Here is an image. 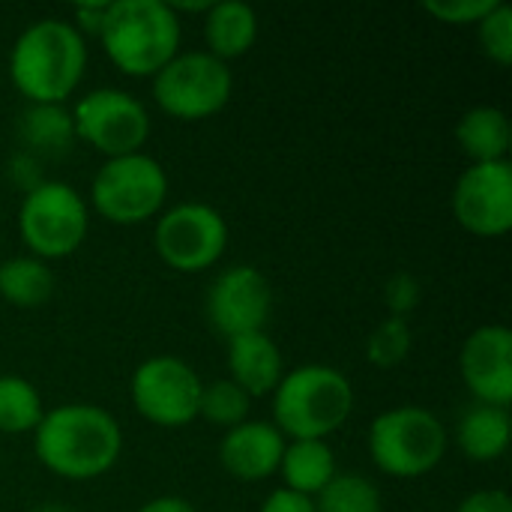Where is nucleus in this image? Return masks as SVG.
I'll use <instances>...</instances> for the list:
<instances>
[{
  "mask_svg": "<svg viewBox=\"0 0 512 512\" xmlns=\"http://www.w3.org/2000/svg\"><path fill=\"white\" fill-rule=\"evenodd\" d=\"M33 453L54 477L87 483L117 465L123 453V429L99 405L66 402L45 411L33 429Z\"/></svg>",
  "mask_w": 512,
  "mask_h": 512,
  "instance_id": "1",
  "label": "nucleus"
},
{
  "mask_svg": "<svg viewBox=\"0 0 512 512\" xmlns=\"http://www.w3.org/2000/svg\"><path fill=\"white\" fill-rule=\"evenodd\" d=\"M87 72V39L66 18L27 24L9 48V78L27 105H63Z\"/></svg>",
  "mask_w": 512,
  "mask_h": 512,
  "instance_id": "2",
  "label": "nucleus"
},
{
  "mask_svg": "<svg viewBox=\"0 0 512 512\" xmlns=\"http://www.w3.org/2000/svg\"><path fill=\"white\" fill-rule=\"evenodd\" d=\"M354 387L345 372L303 363L282 375L273 390V426L285 441H327L354 414Z\"/></svg>",
  "mask_w": 512,
  "mask_h": 512,
  "instance_id": "3",
  "label": "nucleus"
},
{
  "mask_svg": "<svg viewBox=\"0 0 512 512\" xmlns=\"http://www.w3.org/2000/svg\"><path fill=\"white\" fill-rule=\"evenodd\" d=\"M183 24L165 0H111L99 42L129 78H153L180 54Z\"/></svg>",
  "mask_w": 512,
  "mask_h": 512,
  "instance_id": "4",
  "label": "nucleus"
},
{
  "mask_svg": "<svg viewBox=\"0 0 512 512\" xmlns=\"http://www.w3.org/2000/svg\"><path fill=\"white\" fill-rule=\"evenodd\" d=\"M366 447L381 474L393 480H417L444 462L450 432L429 408L399 405L372 420Z\"/></svg>",
  "mask_w": 512,
  "mask_h": 512,
  "instance_id": "5",
  "label": "nucleus"
},
{
  "mask_svg": "<svg viewBox=\"0 0 512 512\" xmlns=\"http://www.w3.org/2000/svg\"><path fill=\"white\" fill-rule=\"evenodd\" d=\"M90 231V207L72 183L42 180L24 192L18 207V237L27 255L60 261L75 255Z\"/></svg>",
  "mask_w": 512,
  "mask_h": 512,
  "instance_id": "6",
  "label": "nucleus"
},
{
  "mask_svg": "<svg viewBox=\"0 0 512 512\" xmlns=\"http://www.w3.org/2000/svg\"><path fill=\"white\" fill-rule=\"evenodd\" d=\"M168 174L150 153L105 159L90 183V204L111 225H144L165 210Z\"/></svg>",
  "mask_w": 512,
  "mask_h": 512,
  "instance_id": "7",
  "label": "nucleus"
},
{
  "mask_svg": "<svg viewBox=\"0 0 512 512\" xmlns=\"http://www.w3.org/2000/svg\"><path fill=\"white\" fill-rule=\"evenodd\" d=\"M234 93L228 63L207 51H180L153 75V102L162 114L195 123L219 114Z\"/></svg>",
  "mask_w": 512,
  "mask_h": 512,
  "instance_id": "8",
  "label": "nucleus"
},
{
  "mask_svg": "<svg viewBox=\"0 0 512 512\" xmlns=\"http://www.w3.org/2000/svg\"><path fill=\"white\" fill-rule=\"evenodd\" d=\"M153 249L177 273H204L228 249V222L213 204L180 201L156 216Z\"/></svg>",
  "mask_w": 512,
  "mask_h": 512,
  "instance_id": "9",
  "label": "nucleus"
},
{
  "mask_svg": "<svg viewBox=\"0 0 512 512\" xmlns=\"http://www.w3.org/2000/svg\"><path fill=\"white\" fill-rule=\"evenodd\" d=\"M75 138L105 159L141 153L150 138L147 105L120 87H96L72 108Z\"/></svg>",
  "mask_w": 512,
  "mask_h": 512,
  "instance_id": "10",
  "label": "nucleus"
},
{
  "mask_svg": "<svg viewBox=\"0 0 512 512\" xmlns=\"http://www.w3.org/2000/svg\"><path fill=\"white\" fill-rule=\"evenodd\" d=\"M198 372L174 354H156L144 360L129 381L135 411L159 429H183L198 420L201 402Z\"/></svg>",
  "mask_w": 512,
  "mask_h": 512,
  "instance_id": "11",
  "label": "nucleus"
},
{
  "mask_svg": "<svg viewBox=\"0 0 512 512\" xmlns=\"http://www.w3.org/2000/svg\"><path fill=\"white\" fill-rule=\"evenodd\" d=\"M273 288L252 264H231L207 288V321L228 342L246 333H261L270 321Z\"/></svg>",
  "mask_w": 512,
  "mask_h": 512,
  "instance_id": "12",
  "label": "nucleus"
},
{
  "mask_svg": "<svg viewBox=\"0 0 512 512\" xmlns=\"http://www.w3.org/2000/svg\"><path fill=\"white\" fill-rule=\"evenodd\" d=\"M453 216L474 237H504L512 228V165H468L453 186Z\"/></svg>",
  "mask_w": 512,
  "mask_h": 512,
  "instance_id": "13",
  "label": "nucleus"
},
{
  "mask_svg": "<svg viewBox=\"0 0 512 512\" xmlns=\"http://www.w3.org/2000/svg\"><path fill=\"white\" fill-rule=\"evenodd\" d=\"M459 375L477 405L510 408L512 333L507 324L477 327L459 351Z\"/></svg>",
  "mask_w": 512,
  "mask_h": 512,
  "instance_id": "14",
  "label": "nucleus"
},
{
  "mask_svg": "<svg viewBox=\"0 0 512 512\" xmlns=\"http://www.w3.org/2000/svg\"><path fill=\"white\" fill-rule=\"evenodd\" d=\"M285 435L270 420H246L219 441V465L240 483H264L279 474Z\"/></svg>",
  "mask_w": 512,
  "mask_h": 512,
  "instance_id": "15",
  "label": "nucleus"
},
{
  "mask_svg": "<svg viewBox=\"0 0 512 512\" xmlns=\"http://www.w3.org/2000/svg\"><path fill=\"white\" fill-rule=\"evenodd\" d=\"M282 375H285V360L273 336H267V330L228 339V378L249 399L273 396Z\"/></svg>",
  "mask_w": 512,
  "mask_h": 512,
  "instance_id": "16",
  "label": "nucleus"
},
{
  "mask_svg": "<svg viewBox=\"0 0 512 512\" xmlns=\"http://www.w3.org/2000/svg\"><path fill=\"white\" fill-rule=\"evenodd\" d=\"M258 39V12L243 0H219L204 12L207 54L228 63L243 57Z\"/></svg>",
  "mask_w": 512,
  "mask_h": 512,
  "instance_id": "17",
  "label": "nucleus"
},
{
  "mask_svg": "<svg viewBox=\"0 0 512 512\" xmlns=\"http://www.w3.org/2000/svg\"><path fill=\"white\" fill-rule=\"evenodd\" d=\"M512 423L507 408H492V405H477L462 414L456 423V444L459 450L480 465L498 462L507 447H510Z\"/></svg>",
  "mask_w": 512,
  "mask_h": 512,
  "instance_id": "18",
  "label": "nucleus"
},
{
  "mask_svg": "<svg viewBox=\"0 0 512 512\" xmlns=\"http://www.w3.org/2000/svg\"><path fill=\"white\" fill-rule=\"evenodd\" d=\"M510 120L495 105H477L465 111L456 123V144L459 150L477 162H504L510 153Z\"/></svg>",
  "mask_w": 512,
  "mask_h": 512,
  "instance_id": "19",
  "label": "nucleus"
},
{
  "mask_svg": "<svg viewBox=\"0 0 512 512\" xmlns=\"http://www.w3.org/2000/svg\"><path fill=\"white\" fill-rule=\"evenodd\" d=\"M18 141L21 150L42 156H63L78 141L72 111L66 105H27L18 117Z\"/></svg>",
  "mask_w": 512,
  "mask_h": 512,
  "instance_id": "20",
  "label": "nucleus"
},
{
  "mask_svg": "<svg viewBox=\"0 0 512 512\" xmlns=\"http://www.w3.org/2000/svg\"><path fill=\"white\" fill-rule=\"evenodd\" d=\"M279 474L285 480V489L315 498L336 474V453L327 441H288Z\"/></svg>",
  "mask_w": 512,
  "mask_h": 512,
  "instance_id": "21",
  "label": "nucleus"
},
{
  "mask_svg": "<svg viewBox=\"0 0 512 512\" xmlns=\"http://www.w3.org/2000/svg\"><path fill=\"white\" fill-rule=\"evenodd\" d=\"M54 294V270L51 264L18 255L9 261H0V297L15 309H36L48 303Z\"/></svg>",
  "mask_w": 512,
  "mask_h": 512,
  "instance_id": "22",
  "label": "nucleus"
},
{
  "mask_svg": "<svg viewBox=\"0 0 512 512\" xmlns=\"http://www.w3.org/2000/svg\"><path fill=\"white\" fill-rule=\"evenodd\" d=\"M45 417L39 390L21 375H0V432L27 435Z\"/></svg>",
  "mask_w": 512,
  "mask_h": 512,
  "instance_id": "23",
  "label": "nucleus"
},
{
  "mask_svg": "<svg viewBox=\"0 0 512 512\" xmlns=\"http://www.w3.org/2000/svg\"><path fill=\"white\" fill-rule=\"evenodd\" d=\"M315 512H384V501L369 477L357 471H339L315 495Z\"/></svg>",
  "mask_w": 512,
  "mask_h": 512,
  "instance_id": "24",
  "label": "nucleus"
},
{
  "mask_svg": "<svg viewBox=\"0 0 512 512\" xmlns=\"http://www.w3.org/2000/svg\"><path fill=\"white\" fill-rule=\"evenodd\" d=\"M249 402L252 399L231 378H216L201 387L198 417H204L210 426H219L228 432L249 420Z\"/></svg>",
  "mask_w": 512,
  "mask_h": 512,
  "instance_id": "25",
  "label": "nucleus"
},
{
  "mask_svg": "<svg viewBox=\"0 0 512 512\" xmlns=\"http://www.w3.org/2000/svg\"><path fill=\"white\" fill-rule=\"evenodd\" d=\"M411 345H414V336H411V324L405 318H384L369 342H366V357L375 369H396L408 360L411 354Z\"/></svg>",
  "mask_w": 512,
  "mask_h": 512,
  "instance_id": "26",
  "label": "nucleus"
},
{
  "mask_svg": "<svg viewBox=\"0 0 512 512\" xmlns=\"http://www.w3.org/2000/svg\"><path fill=\"white\" fill-rule=\"evenodd\" d=\"M477 39L483 54L498 63L510 66L512 63V9L501 0L480 24H477Z\"/></svg>",
  "mask_w": 512,
  "mask_h": 512,
  "instance_id": "27",
  "label": "nucleus"
},
{
  "mask_svg": "<svg viewBox=\"0 0 512 512\" xmlns=\"http://www.w3.org/2000/svg\"><path fill=\"white\" fill-rule=\"evenodd\" d=\"M423 300V285L414 273H393L384 285V306L390 318H405L420 306Z\"/></svg>",
  "mask_w": 512,
  "mask_h": 512,
  "instance_id": "28",
  "label": "nucleus"
},
{
  "mask_svg": "<svg viewBox=\"0 0 512 512\" xmlns=\"http://www.w3.org/2000/svg\"><path fill=\"white\" fill-rule=\"evenodd\" d=\"M501 0H429L423 9L444 24H480Z\"/></svg>",
  "mask_w": 512,
  "mask_h": 512,
  "instance_id": "29",
  "label": "nucleus"
},
{
  "mask_svg": "<svg viewBox=\"0 0 512 512\" xmlns=\"http://www.w3.org/2000/svg\"><path fill=\"white\" fill-rule=\"evenodd\" d=\"M108 6L111 0H93V3H78L72 9V27L81 33V36H96L102 33L105 27V18H108Z\"/></svg>",
  "mask_w": 512,
  "mask_h": 512,
  "instance_id": "30",
  "label": "nucleus"
},
{
  "mask_svg": "<svg viewBox=\"0 0 512 512\" xmlns=\"http://www.w3.org/2000/svg\"><path fill=\"white\" fill-rule=\"evenodd\" d=\"M456 512H512V498L504 489H480L462 498Z\"/></svg>",
  "mask_w": 512,
  "mask_h": 512,
  "instance_id": "31",
  "label": "nucleus"
},
{
  "mask_svg": "<svg viewBox=\"0 0 512 512\" xmlns=\"http://www.w3.org/2000/svg\"><path fill=\"white\" fill-rule=\"evenodd\" d=\"M258 512H315V498H306V495H297V492L279 486L264 498Z\"/></svg>",
  "mask_w": 512,
  "mask_h": 512,
  "instance_id": "32",
  "label": "nucleus"
},
{
  "mask_svg": "<svg viewBox=\"0 0 512 512\" xmlns=\"http://www.w3.org/2000/svg\"><path fill=\"white\" fill-rule=\"evenodd\" d=\"M9 177L21 186V192H30L33 186H39L45 180L42 171H39V159L30 156V153H24V150L12 153V159H9Z\"/></svg>",
  "mask_w": 512,
  "mask_h": 512,
  "instance_id": "33",
  "label": "nucleus"
},
{
  "mask_svg": "<svg viewBox=\"0 0 512 512\" xmlns=\"http://www.w3.org/2000/svg\"><path fill=\"white\" fill-rule=\"evenodd\" d=\"M135 512H198L186 498H177V495H162V498H153L147 501L144 507H138Z\"/></svg>",
  "mask_w": 512,
  "mask_h": 512,
  "instance_id": "34",
  "label": "nucleus"
},
{
  "mask_svg": "<svg viewBox=\"0 0 512 512\" xmlns=\"http://www.w3.org/2000/svg\"><path fill=\"white\" fill-rule=\"evenodd\" d=\"M33 512H72L69 507H63V504H42L39 510H33Z\"/></svg>",
  "mask_w": 512,
  "mask_h": 512,
  "instance_id": "35",
  "label": "nucleus"
},
{
  "mask_svg": "<svg viewBox=\"0 0 512 512\" xmlns=\"http://www.w3.org/2000/svg\"><path fill=\"white\" fill-rule=\"evenodd\" d=\"M420 512H426V510H420Z\"/></svg>",
  "mask_w": 512,
  "mask_h": 512,
  "instance_id": "36",
  "label": "nucleus"
}]
</instances>
